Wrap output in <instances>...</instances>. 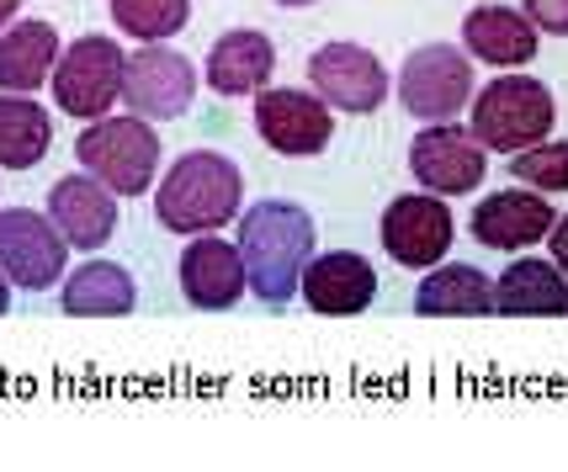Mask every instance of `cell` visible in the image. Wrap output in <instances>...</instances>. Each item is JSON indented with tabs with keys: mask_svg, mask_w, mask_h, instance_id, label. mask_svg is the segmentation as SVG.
I'll list each match as a JSON object with an SVG mask.
<instances>
[{
	"mask_svg": "<svg viewBox=\"0 0 568 472\" xmlns=\"http://www.w3.org/2000/svg\"><path fill=\"white\" fill-rule=\"evenodd\" d=\"M240 255H245V281L261 302H287L303 281V266L314 260V218L297 202H255L240 224Z\"/></svg>",
	"mask_w": 568,
	"mask_h": 472,
	"instance_id": "6da1fadb",
	"label": "cell"
},
{
	"mask_svg": "<svg viewBox=\"0 0 568 472\" xmlns=\"http://www.w3.org/2000/svg\"><path fill=\"white\" fill-rule=\"evenodd\" d=\"M245 202V175L234 160H223L213 150L181 154L171 171L160 175L154 192V218L171 234H219Z\"/></svg>",
	"mask_w": 568,
	"mask_h": 472,
	"instance_id": "7a4b0ae2",
	"label": "cell"
},
{
	"mask_svg": "<svg viewBox=\"0 0 568 472\" xmlns=\"http://www.w3.org/2000/svg\"><path fill=\"white\" fill-rule=\"evenodd\" d=\"M552 91L531 75H499L473 101V138L484 150H531L552 133Z\"/></svg>",
	"mask_w": 568,
	"mask_h": 472,
	"instance_id": "3957f363",
	"label": "cell"
},
{
	"mask_svg": "<svg viewBox=\"0 0 568 472\" xmlns=\"http://www.w3.org/2000/svg\"><path fill=\"white\" fill-rule=\"evenodd\" d=\"M74 154L118 197L149 192L154 171H160V138H154V127L144 117H97V123L80 133Z\"/></svg>",
	"mask_w": 568,
	"mask_h": 472,
	"instance_id": "277c9868",
	"label": "cell"
},
{
	"mask_svg": "<svg viewBox=\"0 0 568 472\" xmlns=\"http://www.w3.org/2000/svg\"><path fill=\"white\" fill-rule=\"evenodd\" d=\"M123 64L128 53L112 38H80L53 64V101L80 123H97L123 96Z\"/></svg>",
	"mask_w": 568,
	"mask_h": 472,
	"instance_id": "5b68a950",
	"label": "cell"
},
{
	"mask_svg": "<svg viewBox=\"0 0 568 472\" xmlns=\"http://www.w3.org/2000/svg\"><path fill=\"white\" fill-rule=\"evenodd\" d=\"M473 96V64L468 53H457L452 43H425L404 59L398 75V101L409 106V117L420 123H452L457 106H468Z\"/></svg>",
	"mask_w": 568,
	"mask_h": 472,
	"instance_id": "8992f818",
	"label": "cell"
},
{
	"mask_svg": "<svg viewBox=\"0 0 568 472\" xmlns=\"http://www.w3.org/2000/svg\"><path fill=\"white\" fill-rule=\"evenodd\" d=\"M64 255H70V239L59 234L53 218L32 207H0V271L17 287L49 293L64 276Z\"/></svg>",
	"mask_w": 568,
	"mask_h": 472,
	"instance_id": "52a82bcc",
	"label": "cell"
},
{
	"mask_svg": "<svg viewBox=\"0 0 568 472\" xmlns=\"http://www.w3.org/2000/svg\"><path fill=\"white\" fill-rule=\"evenodd\" d=\"M197 96V70L192 59L175 49H160V43H144L139 53H128L123 64V101L133 106V117L144 123H175Z\"/></svg>",
	"mask_w": 568,
	"mask_h": 472,
	"instance_id": "ba28073f",
	"label": "cell"
},
{
	"mask_svg": "<svg viewBox=\"0 0 568 472\" xmlns=\"http://www.w3.org/2000/svg\"><path fill=\"white\" fill-rule=\"evenodd\" d=\"M409 171L420 181L425 192H436V197H463V192H478V181L489 171V154L484 144L463 133V127L452 123H430L425 133H415V144H409Z\"/></svg>",
	"mask_w": 568,
	"mask_h": 472,
	"instance_id": "9c48e42d",
	"label": "cell"
},
{
	"mask_svg": "<svg viewBox=\"0 0 568 472\" xmlns=\"http://www.w3.org/2000/svg\"><path fill=\"white\" fill-rule=\"evenodd\" d=\"M383 249L409 271H430L442 266L452 249V207L436 192H409V197L388 202L383 213Z\"/></svg>",
	"mask_w": 568,
	"mask_h": 472,
	"instance_id": "30bf717a",
	"label": "cell"
},
{
	"mask_svg": "<svg viewBox=\"0 0 568 472\" xmlns=\"http://www.w3.org/2000/svg\"><path fill=\"white\" fill-rule=\"evenodd\" d=\"M255 127L276 154L308 160V154L329 150L335 117L320 91H255Z\"/></svg>",
	"mask_w": 568,
	"mask_h": 472,
	"instance_id": "8fae6325",
	"label": "cell"
},
{
	"mask_svg": "<svg viewBox=\"0 0 568 472\" xmlns=\"http://www.w3.org/2000/svg\"><path fill=\"white\" fill-rule=\"evenodd\" d=\"M308 80L329 106L341 112H377L383 96H388V70L377 64V53L362 49V43H324L308 59Z\"/></svg>",
	"mask_w": 568,
	"mask_h": 472,
	"instance_id": "7c38bea8",
	"label": "cell"
},
{
	"mask_svg": "<svg viewBox=\"0 0 568 472\" xmlns=\"http://www.w3.org/2000/svg\"><path fill=\"white\" fill-rule=\"evenodd\" d=\"M245 255L229 239L197 234L192 245L181 249V293L192 308H234L245 298Z\"/></svg>",
	"mask_w": 568,
	"mask_h": 472,
	"instance_id": "4fadbf2b",
	"label": "cell"
},
{
	"mask_svg": "<svg viewBox=\"0 0 568 472\" xmlns=\"http://www.w3.org/2000/svg\"><path fill=\"white\" fill-rule=\"evenodd\" d=\"M297 293L314 314H362L377 298V271L356 249H329V255H314L303 266Z\"/></svg>",
	"mask_w": 568,
	"mask_h": 472,
	"instance_id": "5bb4252c",
	"label": "cell"
},
{
	"mask_svg": "<svg viewBox=\"0 0 568 472\" xmlns=\"http://www.w3.org/2000/svg\"><path fill=\"white\" fill-rule=\"evenodd\" d=\"M49 218L59 224V234L80 249H101L118 228V192H106L97 175H64L53 181L49 192Z\"/></svg>",
	"mask_w": 568,
	"mask_h": 472,
	"instance_id": "9a60e30c",
	"label": "cell"
},
{
	"mask_svg": "<svg viewBox=\"0 0 568 472\" xmlns=\"http://www.w3.org/2000/svg\"><path fill=\"white\" fill-rule=\"evenodd\" d=\"M552 228V207L537 192H495L473 207V239L484 249H526Z\"/></svg>",
	"mask_w": 568,
	"mask_h": 472,
	"instance_id": "2e32d148",
	"label": "cell"
},
{
	"mask_svg": "<svg viewBox=\"0 0 568 472\" xmlns=\"http://www.w3.org/2000/svg\"><path fill=\"white\" fill-rule=\"evenodd\" d=\"M272 70H276V49L272 38L255 32V27L223 32L213 53H207V85L219 96H255V91H266Z\"/></svg>",
	"mask_w": 568,
	"mask_h": 472,
	"instance_id": "e0dca14e",
	"label": "cell"
},
{
	"mask_svg": "<svg viewBox=\"0 0 568 472\" xmlns=\"http://www.w3.org/2000/svg\"><path fill=\"white\" fill-rule=\"evenodd\" d=\"M463 43L478 64L510 70V64H531L537 27L526 11H510V6H473L468 22H463Z\"/></svg>",
	"mask_w": 568,
	"mask_h": 472,
	"instance_id": "ac0fdd59",
	"label": "cell"
},
{
	"mask_svg": "<svg viewBox=\"0 0 568 472\" xmlns=\"http://www.w3.org/2000/svg\"><path fill=\"white\" fill-rule=\"evenodd\" d=\"M59 64V32L49 22H11L0 32V91L32 96Z\"/></svg>",
	"mask_w": 568,
	"mask_h": 472,
	"instance_id": "d6986e66",
	"label": "cell"
},
{
	"mask_svg": "<svg viewBox=\"0 0 568 472\" xmlns=\"http://www.w3.org/2000/svg\"><path fill=\"white\" fill-rule=\"evenodd\" d=\"M495 314H510V319H552V314H568L564 271H558V266H547V260L520 255L516 266L499 276Z\"/></svg>",
	"mask_w": 568,
	"mask_h": 472,
	"instance_id": "ffe728a7",
	"label": "cell"
},
{
	"mask_svg": "<svg viewBox=\"0 0 568 472\" xmlns=\"http://www.w3.org/2000/svg\"><path fill=\"white\" fill-rule=\"evenodd\" d=\"M420 319H478L495 314V281L478 266H436L415 293Z\"/></svg>",
	"mask_w": 568,
	"mask_h": 472,
	"instance_id": "44dd1931",
	"label": "cell"
},
{
	"mask_svg": "<svg viewBox=\"0 0 568 472\" xmlns=\"http://www.w3.org/2000/svg\"><path fill=\"white\" fill-rule=\"evenodd\" d=\"M139 287L118 260H91L64 281V308L74 319H112V314H133Z\"/></svg>",
	"mask_w": 568,
	"mask_h": 472,
	"instance_id": "7402d4cb",
	"label": "cell"
},
{
	"mask_svg": "<svg viewBox=\"0 0 568 472\" xmlns=\"http://www.w3.org/2000/svg\"><path fill=\"white\" fill-rule=\"evenodd\" d=\"M53 144V117L32 96L6 91L0 96V165L6 171H32Z\"/></svg>",
	"mask_w": 568,
	"mask_h": 472,
	"instance_id": "603a6c76",
	"label": "cell"
},
{
	"mask_svg": "<svg viewBox=\"0 0 568 472\" xmlns=\"http://www.w3.org/2000/svg\"><path fill=\"white\" fill-rule=\"evenodd\" d=\"M112 22L139 43H165L192 22V0H112Z\"/></svg>",
	"mask_w": 568,
	"mask_h": 472,
	"instance_id": "cb8c5ba5",
	"label": "cell"
},
{
	"mask_svg": "<svg viewBox=\"0 0 568 472\" xmlns=\"http://www.w3.org/2000/svg\"><path fill=\"white\" fill-rule=\"evenodd\" d=\"M516 181L537 186V192H568V138L564 144H531L516 154Z\"/></svg>",
	"mask_w": 568,
	"mask_h": 472,
	"instance_id": "d4e9b609",
	"label": "cell"
},
{
	"mask_svg": "<svg viewBox=\"0 0 568 472\" xmlns=\"http://www.w3.org/2000/svg\"><path fill=\"white\" fill-rule=\"evenodd\" d=\"M526 17L547 38H568V0H526Z\"/></svg>",
	"mask_w": 568,
	"mask_h": 472,
	"instance_id": "484cf974",
	"label": "cell"
},
{
	"mask_svg": "<svg viewBox=\"0 0 568 472\" xmlns=\"http://www.w3.org/2000/svg\"><path fill=\"white\" fill-rule=\"evenodd\" d=\"M547 245H552V266H558V271H568V213H564V218H552V228H547Z\"/></svg>",
	"mask_w": 568,
	"mask_h": 472,
	"instance_id": "4316f807",
	"label": "cell"
},
{
	"mask_svg": "<svg viewBox=\"0 0 568 472\" xmlns=\"http://www.w3.org/2000/svg\"><path fill=\"white\" fill-rule=\"evenodd\" d=\"M17 6H22V0H0V32L17 22Z\"/></svg>",
	"mask_w": 568,
	"mask_h": 472,
	"instance_id": "83f0119b",
	"label": "cell"
},
{
	"mask_svg": "<svg viewBox=\"0 0 568 472\" xmlns=\"http://www.w3.org/2000/svg\"><path fill=\"white\" fill-rule=\"evenodd\" d=\"M6 308H11V276L0 271V314H6Z\"/></svg>",
	"mask_w": 568,
	"mask_h": 472,
	"instance_id": "f1b7e54d",
	"label": "cell"
},
{
	"mask_svg": "<svg viewBox=\"0 0 568 472\" xmlns=\"http://www.w3.org/2000/svg\"><path fill=\"white\" fill-rule=\"evenodd\" d=\"M282 6H314V0H282Z\"/></svg>",
	"mask_w": 568,
	"mask_h": 472,
	"instance_id": "f546056e",
	"label": "cell"
}]
</instances>
